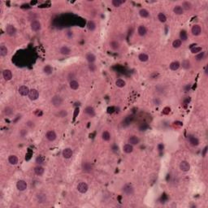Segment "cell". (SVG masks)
Segmentation results:
<instances>
[{
    "mask_svg": "<svg viewBox=\"0 0 208 208\" xmlns=\"http://www.w3.org/2000/svg\"><path fill=\"white\" fill-rule=\"evenodd\" d=\"M205 55H206L205 51H201L200 53H198V54L195 56L196 60H197V61H201V60H202L203 59H204V57H205Z\"/></svg>",
    "mask_w": 208,
    "mask_h": 208,
    "instance_id": "obj_46",
    "label": "cell"
},
{
    "mask_svg": "<svg viewBox=\"0 0 208 208\" xmlns=\"http://www.w3.org/2000/svg\"><path fill=\"white\" fill-rule=\"evenodd\" d=\"M180 67H181V64H180L178 61H173L172 63L170 64L169 68L172 71H177Z\"/></svg>",
    "mask_w": 208,
    "mask_h": 208,
    "instance_id": "obj_25",
    "label": "cell"
},
{
    "mask_svg": "<svg viewBox=\"0 0 208 208\" xmlns=\"http://www.w3.org/2000/svg\"><path fill=\"white\" fill-rule=\"evenodd\" d=\"M67 111H66L65 110H62V111H59V116H60V117H65L66 116H67Z\"/></svg>",
    "mask_w": 208,
    "mask_h": 208,
    "instance_id": "obj_52",
    "label": "cell"
},
{
    "mask_svg": "<svg viewBox=\"0 0 208 208\" xmlns=\"http://www.w3.org/2000/svg\"><path fill=\"white\" fill-rule=\"evenodd\" d=\"M180 169L181 170L182 172H187L190 170V164L186 160H182V161L180 163Z\"/></svg>",
    "mask_w": 208,
    "mask_h": 208,
    "instance_id": "obj_7",
    "label": "cell"
},
{
    "mask_svg": "<svg viewBox=\"0 0 208 208\" xmlns=\"http://www.w3.org/2000/svg\"><path fill=\"white\" fill-rule=\"evenodd\" d=\"M8 54V49L7 48L6 46L4 45H1L0 46V55L4 57Z\"/></svg>",
    "mask_w": 208,
    "mask_h": 208,
    "instance_id": "obj_33",
    "label": "cell"
},
{
    "mask_svg": "<svg viewBox=\"0 0 208 208\" xmlns=\"http://www.w3.org/2000/svg\"><path fill=\"white\" fill-rule=\"evenodd\" d=\"M181 65L182 66V68L184 69H185V70H188V69H190L191 68V63H190V61L188 60V59L183 60Z\"/></svg>",
    "mask_w": 208,
    "mask_h": 208,
    "instance_id": "obj_32",
    "label": "cell"
},
{
    "mask_svg": "<svg viewBox=\"0 0 208 208\" xmlns=\"http://www.w3.org/2000/svg\"><path fill=\"white\" fill-rule=\"evenodd\" d=\"M181 7L183 8V10H186V11H189L192 8V4L191 3L188 2V1H185L183 2L182 4H181Z\"/></svg>",
    "mask_w": 208,
    "mask_h": 208,
    "instance_id": "obj_35",
    "label": "cell"
},
{
    "mask_svg": "<svg viewBox=\"0 0 208 208\" xmlns=\"http://www.w3.org/2000/svg\"><path fill=\"white\" fill-rule=\"evenodd\" d=\"M124 2H125V1H123V0H112L111 3H112V5L114 6V7H120Z\"/></svg>",
    "mask_w": 208,
    "mask_h": 208,
    "instance_id": "obj_45",
    "label": "cell"
},
{
    "mask_svg": "<svg viewBox=\"0 0 208 208\" xmlns=\"http://www.w3.org/2000/svg\"><path fill=\"white\" fill-rule=\"evenodd\" d=\"M139 15H140L141 17H142V18H147L150 16V12H149L148 10H146V9L141 8V10L139 11Z\"/></svg>",
    "mask_w": 208,
    "mask_h": 208,
    "instance_id": "obj_31",
    "label": "cell"
},
{
    "mask_svg": "<svg viewBox=\"0 0 208 208\" xmlns=\"http://www.w3.org/2000/svg\"><path fill=\"white\" fill-rule=\"evenodd\" d=\"M69 87L73 89V90H77V89L79 88V83L78 81H77L76 80H72L69 82Z\"/></svg>",
    "mask_w": 208,
    "mask_h": 208,
    "instance_id": "obj_29",
    "label": "cell"
},
{
    "mask_svg": "<svg viewBox=\"0 0 208 208\" xmlns=\"http://www.w3.org/2000/svg\"><path fill=\"white\" fill-rule=\"evenodd\" d=\"M125 85H126V82H125L123 79H121V78L117 79L116 81V86L117 87H119V88H123V87H124V86H125Z\"/></svg>",
    "mask_w": 208,
    "mask_h": 208,
    "instance_id": "obj_39",
    "label": "cell"
},
{
    "mask_svg": "<svg viewBox=\"0 0 208 208\" xmlns=\"http://www.w3.org/2000/svg\"><path fill=\"white\" fill-rule=\"evenodd\" d=\"M153 102H154V104L156 106H159L160 104H161V100H160L159 98H154Z\"/></svg>",
    "mask_w": 208,
    "mask_h": 208,
    "instance_id": "obj_50",
    "label": "cell"
},
{
    "mask_svg": "<svg viewBox=\"0 0 208 208\" xmlns=\"http://www.w3.org/2000/svg\"><path fill=\"white\" fill-rule=\"evenodd\" d=\"M191 52L193 54H198L200 53L201 51H202V48L201 46H197L196 45L193 46V47H191Z\"/></svg>",
    "mask_w": 208,
    "mask_h": 208,
    "instance_id": "obj_42",
    "label": "cell"
},
{
    "mask_svg": "<svg viewBox=\"0 0 208 208\" xmlns=\"http://www.w3.org/2000/svg\"><path fill=\"white\" fill-rule=\"evenodd\" d=\"M43 72L47 75H50L53 72V68H52L50 65H46L43 68Z\"/></svg>",
    "mask_w": 208,
    "mask_h": 208,
    "instance_id": "obj_40",
    "label": "cell"
},
{
    "mask_svg": "<svg viewBox=\"0 0 208 208\" xmlns=\"http://www.w3.org/2000/svg\"><path fill=\"white\" fill-rule=\"evenodd\" d=\"M85 113L90 117H93L94 116H95V111H94L93 107L91 106H89V107H86V109H85Z\"/></svg>",
    "mask_w": 208,
    "mask_h": 208,
    "instance_id": "obj_20",
    "label": "cell"
},
{
    "mask_svg": "<svg viewBox=\"0 0 208 208\" xmlns=\"http://www.w3.org/2000/svg\"><path fill=\"white\" fill-rule=\"evenodd\" d=\"M173 12L176 14V15H182V14L184 13V10H183V8L181 7V6L176 5V6H175L174 8H173Z\"/></svg>",
    "mask_w": 208,
    "mask_h": 208,
    "instance_id": "obj_30",
    "label": "cell"
},
{
    "mask_svg": "<svg viewBox=\"0 0 208 208\" xmlns=\"http://www.w3.org/2000/svg\"><path fill=\"white\" fill-rule=\"evenodd\" d=\"M89 69L92 72H95V70H96V66L94 65L93 64H89Z\"/></svg>",
    "mask_w": 208,
    "mask_h": 208,
    "instance_id": "obj_51",
    "label": "cell"
},
{
    "mask_svg": "<svg viewBox=\"0 0 208 208\" xmlns=\"http://www.w3.org/2000/svg\"><path fill=\"white\" fill-rule=\"evenodd\" d=\"M110 47L113 50H117L120 49V45L119 43V41H117L116 40H112L110 41Z\"/></svg>",
    "mask_w": 208,
    "mask_h": 208,
    "instance_id": "obj_24",
    "label": "cell"
},
{
    "mask_svg": "<svg viewBox=\"0 0 208 208\" xmlns=\"http://www.w3.org/2000/svg\"><path fill=\"white\" fill-rule=\"evenodd\" d=\"M122 192L127 196H131L134 193V188L130 184H125L122 188Z\"/></svg>",
    "mask_w": 208,
    "mask_h": 208,
    "instance_id": "obj_2",
    "label": "cell"
},
{
    "mask_svg": "<svg viewBox=\"0 0 208 208\" xmlns=\"http://www.w3.org/2000/svg\"><path fill=\"white\" fill-rule=\"evenodd\" d=\"M46 138L49 141H54L57 138V134H56V133L54 130H50L46 133Z\"/></svg>",
    "mask_w": 208,
    "mask_h": 208,
    "instance_id": "obj_11",
    "label": "cell"
},
{
    "mask_svg": "<svg viewBox=\"0 0 208 208\" xmlns=\"http://www.w3.org/2000/svg\"><path fill=\"white\" fill-rule=\"evenodd\" d=\"M27 182L24 180H19L16 182V189L19 191H25L27 189Z\"/></svg>",
    "mask_w": 208,
    "mask_h": 208,
    "instance_id": "obj_8",
    "label": "cell"
},
{
    "mask_svg": "<svg viewBox=\"0 0 208 208\" xmlns=\"http://www.w3.org/2000/svg\"><path fill=\"white\" fill-rule=\"evenodd\" d=\"M35 162L37 164H41V163H43L45 162V157L43 155H38V156H37V158L35 159Z\"/></svg>",
    "mask_w": 208,
    "mask_h": 208,
    "instance_id": "obj_43",
    "label": "cell"
},
{
    "mask_svg": "<svg viewBox=\"0 0 208 208\" xmlns=\"http://www.w3.org/2000/svg\"><path fill=\"white\" fill-rule=\"evenodd\" d=\"M158 147H159V150L160 151V152H161L162 150H163V144H159L158 145Z\"/></svg>",
    "mask_w": 208,
    "mask_h": 208,
    "instance_id": "obj_55",
    "label": "cell"
},
{
    "mask_svg": "<svg viewBox=\"0 0 208 208\" xmlns=\"http://www.w3.org/2000/svg\"><path fill=\"white\" fill-rule=\"evenodd\" d=\"M133 120V116L132 115H129L127 116L124 120H122L121 124H122V126L123 127H128L129 126L132 122Z\"/></svg>",
    "mask_w": 208,
    "mask_h": 208,
    "instance_id": "obj_14",
    "label": "cell"
},
{
    "mask_svg": "<svg viewBox=\"0 0 208 208\" xmlns=\"http://www.w3.org/2000/svg\"><path fill=\"white\" fill-rule=\"evenodd\" d=\"M8 163L12 165H16L18 163V158L16 155H10L8 157Z\"/></svg>",
    "mask_w": 208,
    "mask_h": 208,
    "instance_id": "obj_28",
    "label": "cell"
},
{
    "mask_svg": "<svg viewBox=\"0 0 208 208\" xmlns=\"http://www.w3.org/2000/svg\"><path fill=\"white\" fill-rule=\"evenodd\" d=\"M28 134V131L27 129H23L20 131V135L21 138H25V137H26V135Z\"/></svg>",
    "mask_w": 208,
    "mask_h": 208,
    "instance_id": "obj_49",
    "label": "cell"
},
{
    "mask_svg": "<svg viewBox=\"0 0 208 208\" xmlns=\"http://www.w3.org/2000/svg\"><path fill=\"white\" fill-rule=\"evenodd\" d=\"M190 89V86H189V85H187V86L185 87V91H188L189 89Z\"/></svg>",
    "mask_w": 208,
    "mask_h": 208,
    "instance_id": "obj_56",
    "label": "cell"
},
{
    "mask_svg": "<svg viewBox=\"0 0 208 208\" xmlns=\"http://www.w3.org/2000/svg\"><path fill=\"white\" fill-rule=\"evenodd\" d=\"M36 197H37V202H39V203H45L47 201L46 194H45V193H38L36 195Z\"/></svg>",
    "mask_w": 208,
    "mask_h": 208,
    "instance_id": "obj_18",
    "label": "cell"
},
{
    "mask_svg": "<svg viewBox=\"0 0 208 208\" xmlns=\"http://www.w3.org/2000/svg\"><path fill=\"white\" fill-rule=\"evenodd\" d=\"M139 141H140V139L138 138V137H137L136 135H132L129 137V139H128V142L131 144L132 145H138Z\"/></svg>",
    "mask_w": 208,
    "mask_h": 208,
    "instance_id": "obj_16",
    "label": "cell"
},
{
    "mask_svg": "<svg viewBox=\"0 0 208 208\" xmlns=\"http://www.w3.org/2000/svg\"><path fill=\"white\" fill-rule=\"evenodd\" d=\"M123 151L126 154H130L133 151V145H132L131 144L128 143L125 144L124 146H123Z\"/></svg>",
    "mask_w": 208,
    "mask_h": 208,
    "instance_id": "obj_22",
    "label": "cell"
},
{
    "mask_svg": "<svg viewBox=\"0 0 208 208\" xmlns=\"http://www.w3.org/2000/svg\"><path fill=\"white\" fill-rule=\"evenodd\" d=\"M191 33L193 36H199L202 34V28L199 25H193L191 29Z\"/></svg>",
    "mask_w": 208,
    "mask_h": 208,
    "instance_id": "obj_13",
    "label": "cell"
},
{
    "mask_svg": "<svg viewBox=\"0 0 208 208\" xmlns=\"http://www.w3.org/2000/svg\"><path fill=\"white\" fill-rule=\"evenodd\" d=\"M206 151H207V146H205V148L203 149V150H202V156H203V157H205V156L206 155Z\"/></svg>",
    "mask_w": 208,
    "mask_h": 208,
    "instance_id": "obj_53",
    "label": "cell"
},
{
    "mask_svg": "<svg viewBox=\"0 0 208 208\" xmlns=\"http://www.w3.org/2000/svg\"><path fill=\"white\" fill-rule=\"evenodd\" d=\"M77 190L78 192H80L81 193H86L88 190H89V186L86 183V182H80L78 183V185L77 186Z\"/></svg>",
    "mask_w": 208,
    "mask_h": 208,
    "instance_id": "obj_5",
    "label": "cell"
},
{
    "mask_svg": "<svg viewBox=\"0 0 208 208\" xmlns=\"http://www.w3.org/2000/svg\"><path fill=\"white\" fill-rule=\"evenodd\" d=\"M44 172H45V169L43 167L41 166V165H37V167L34 168V173L37 175V176H41L44 174Z\"/></svg>",
    "mask_w": 208,
    "mask_h": 208,
    "instance_id": "obj_19",
    "label": "cell"
},
{
    "mask_svg": "<svg viewBox=\"0 0 208 208\" xmlns=\"http://www.w3.org/2000/svg\"><path fill=\"white\" fill-rule=\"evenodd\" d=\"M81 169L84 172L86 173H90L93 172V165L89 163V162H84L81 165Z\"/></svg>",
    "mask_w": 208,
    "mask_h": 208,
    "instance_id": "obj_3",
    "label": "cell"
},
{
    "mask_svg": "<svg viewBox=\"0 0 208 208\" xmlns=\"http://www.w3.org/2000/svg\"><path fill=\"white\" fill-rule=\"evenodd\" d=\"M59 52H60V54H61V55H69L72 51H71V49L69 48L68 46H62V47H61V48H60Z\"/></svg>",
    "mask_w": 208,
    "mask_h": 208,
    "instance_id": "obj_23",
    "label": "cell"
},
{
    "mask_svg": "<svg viewBox=\"0 0 208 208\" xmlns=\"http://www.w3.org/2000/svg\"><path fill=\"white\" fill-rule=\"evenodd\" d=\"M26 126L29 127V129H34V128L35 127V124H34V123L33 122L32 120H29V121L26 122Z\"/></svg>",
    "mask_w": 208,
    "mask_h": 208,
    "instance_id": "obj_48",
    "label": "cell"
},
{
    "mask_svg": "<svg viewBox=\"0 0 208 208\" xmlns=\"http://www.w3.org/2000/svg\"><path fill=\"white\" fill-rule=\"evenodd\" d=\"M3 78H4V80H5V81H11L12 78V71L9 70V69L3 70Z\"/></svg>",
    "mask_w": 208,
    "mask_h": 208,
    "instance_id": "obj_17",
    "label": "cell"
},
{
    "mask_svg": "<svg viewBox=\"0 0 208 208\" xmlns=\"http://www.w3.org/2000/svg\"><path fill=\"white\" fill-rule=\"evenodd\" d=\"M30 26H31V29L34 32H37V31H40L41 29V25L40 21L38 20H33L30 24Z\"/></svg>",
    "mask_w": 208,
    "mask_h": 208,
    "instance_id": "obj_10",
    "label": "cell"
},
{
    "mask_svg": "<svg viewBox=\"0 0 208 208\" xmlns=\"http://www.w3.org/2000/svg\"><path fill=\"white\" fill-rule=\"evenodd\" d=\"M63 157L66 159H68L70 158H72V156L73 155V151L71 148H65L63 152H62Z\"/></svg>",
    "mask_w": 208,
    "mask_h": 208,
    "instance_id": "obj_15",
    "label": "cell"
},
{
    "mask_svg": "<svg viewBox=\"0 0 208 208\" xmlns=\"http://www.w3.org/2000/svg\"><path fill=\"white\" fill-rule=\"evenodd\" d=\"M30 91V89L29 88L26 86H21L19 87L18 89V92L20 94L21 96H27V95H29V93Z\"/></svg>",
    "mask_w": 208,
    "mask_h": 208,
    "instance_id": "obj_12",
    "label": "cell"
},
{
    "mask_svg": "<svg viewBox=\"0 0 208 208\" xmlns=\"http://www.w3.org/2000/svg\"><path fill=\"white\" fill-rule=\"evenodd\" d=\"M138 34L141 37H144L146 34H147V29L144 25H140L138 28Z\"/></svg>",
    "mask_w": 208,
    "mask_h": 208,
    "instance_id": "obj_21",
    "label": "cell"
},
{
    "mask_svg": "<svg viewBox=\"0 0 208 208\" xmlns=\"http://www.w3.org/2000/svg\"><path fill=\"white\" fill-rule=\"evenodd\" d=\"M138 59H139V60L141 61V62H143V63L144 62H147V61L149 60V56L145 53H141L138 55Z\"/></svg>",
    "mask_w": 208,
    "mask_h": 208,
    "instance_id": "obj_37",
    "label": "cell"
},
{
    "mask_svg": "<svg viewBox=\"0 0 208 208\" xmlns=\"http://www.w3.org/2000/svg\"><path fill=\"white\" fill-rule=\"evenodd\" d=\"M148 124H146V123H142V124H141V125L139 126V130L141 132H144L145 130H147L148 129Z\"/></svg>",
    "mask_w": 208,
    "mask_h": 208,
    "instance_id": "obj_47",
    "label": "cell"
},
{
    "mask_svg": "<svg viewBox=\"0 0 208 208\" xmlns=\"http://www.w3.org/2000/svg\"><path fill=\"white\" fill-rule=\"evenodd\" d=\"M205 74H206V75H207V66H206V68H205Z\"/></svg>",
    "mask_w": 208,
    "mask_h": 208,
    "instance_id": "obj_57",
    "label": "cell"
},
{
    "mask_svg": "<svg viewBox=\"0 0 208 208\" xmlns=\"http://www.w3.org/2000/svg\"><path fill=\"white\" fill-rule=\"evenodd\" d=\"M86 59L89 64H93L96 60V56L94 55L93 53H88L86 55Z\"/></svg>",
    "mask_w": 208,
    "mask_h": 208,
    "instance_id": "obj_26",
    "label": "cell"
},
{
    "mask_svg": "<svg viewBox=\"0 0 208 208\" xmlns=\"http://www.w3.org/2000/svg\"><path fill=\"white\" fill-rule=\"evenodd\" d=\"M187 140L189 141V143H190L192 146H197L198 145H199V140H198V138L194 135H192V134L189 135L187 137Z\"/></svg>",
    "mask_w": 208,
    "mask_h": 208,
    "instance_id": "obj_4",
    "label": "cell"
},
{
    "mask_svg": "<svg viewBox=\"0 0 208 208\" xmlns=\"http://www.w3.org/2000/svg\"><path fill=\"white\" fill-rule=\"evenodd\" d=\"M188 39V34L185 30H181L180 32V40L181 41H185Z\"/></svg>",
    "mask_w": 208,
    "mask_h": 208,
    "instance_id": "obj_34",
    "label": "cell"
},
{
    "mask_svg": "<svg viewBox=\"0 0 208 208\" xmlns=\"http://www.w3.org/2000/svg\"><path fill=\"white\" fill-rule=\"evenodd\" d=\"M87 29L91 31V32H93L94 30L96 29V24L93 20H89L88 23H87Z\"/></svg>",
    "mask_w": 208,
    "mask_h": 208,
    "instance_id": "obj_27",
    "label": "cell"
},
{
    "mask_svg": "<svg viewBox=\"0 0 208 208\" xmlns=\"http://www.w3.org/2000/svg\"><path fill=\"white\" fill-rule=\"evenodd\" d=\"M181 44H182V41L181 40H180V39H176V40H174L172 41V47H173V48L177 49V48H179V47H181Z\"/></svg>",
    "mask_w": 208,
    "mask_h": 208,
    "instance_id": "obj_44",
    "label": "cell"
},
{
    "mask_svg": "<svg viewBox=\"0 0 208 208\" xmlns=\"http://www.w3.org/2000/svg\"><path fill=\"white\" fill-rule=\"evenodd\" d=\"M3 113L7 116H11L13 114V109L11 107H6L3 109Z\"/></svg>",
    "mask_w": 208,
    "mask_h": 208,
    "instance_id": "obj_38",
    "label": "cell"
},
{
    "mask_svg": "<svg viewBox=\"0 0 208 208\" xmlns=\"http://www.w3.org/2000/svg\"><path fill=\"white\" fill-rule=\"evenodd\" d=\"M50 102H51V104L55 107H61L63 105L64 100L59 95H54L53 97L51 98Z\"/></svg>",
    "mask_w": 208,
    "mask_h": 208,
    "instance_id": "obj_1",
    "label": "cell"
},
{
    "mask_svg": "<svg viewBox=\"0 0 208 208\" xmlns=\"http://www.w3.org/2000/svg\"><path fill=\"white\" fill-rule=\"evenodd\" d=\"M28 96H29L30 100L35 101L39 98V92L36 89H31L29 93V95H28Z\"/></svg>",
    "mask_w": 208,
    "mask_h": 208,
    "instance_id": "obj_6",
    "label": "cell"
},
{
    "mask_svg": "<svg viewBox=\"0 0 208 208\" xmlns=\"http://www.w3.org/2000/svg\"><path fill=\"white\" fill-rule=\"evenodd\" d=\"M68 79L70 80V81H72V80H74V76H73V72H70L69 76H68Z\"/></svg>",
    "mask_w": 208,
    "mask_h": 208,
    "instance_id": "obj_54",
    "label": "cell"
},
{
    "mask_svg": "<svg viewBox=\"0 0 208 208\" xmlns=\"http://www.w3.org/2000/svg\"><path fill=\"white\" fill-rule=\"evenodd\" d=\"M6 33L7 34L11 36V37H13L16 34V27L14 26L13 25H7L6 27Z\"/></svg>",
    "mask_w": 208,
    "mask_h": 208,
    "instance_id": "obj_9",
    "label": "cell"
},
{
    "mask_svg": "<svg viewBox=\"0 0 208 208\" xmlns=\"http://www.w3.org/2000/svg\"><path fill=\"white\" fill-rule=\"evenodd\" d=\"M158 20L161 22V23H165L167 21V16L163 12H159L158 14Z\"/></svg>",
    "mask_w": 208,
    "mask_h": 208,
    "instance_id": "obj_41",
    "label": "cell"
},
{
    "mask_svg": "<svg viewBox=\"0 0 208 208\" xmlns=\"http://www.w3.org/2000/svg\"><path fill=\"white\" fill-rule=\"evenodd\" d=\"M102 139L105 141H108L111 139V134L108 131H103L102 133Z\"/></svg>",
    "mask_w": 208,
    "mask_h": 208,
    "instance_id": "obj_36",
    "label": "cell"
}]
</instances>
